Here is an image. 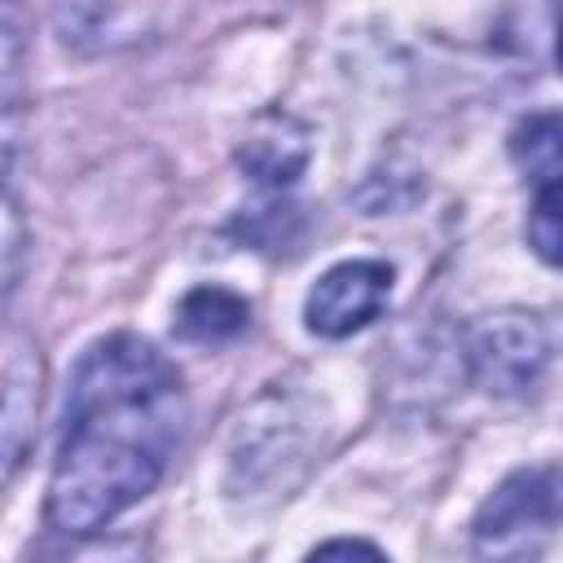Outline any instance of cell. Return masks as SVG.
<instances>
[{"mask_svg": "<svg viewBox=\"0 0 563 563\" xmlns=\"http://www.w3.org/2000/svg\"><path fill=\"white\" fill-rule=\"evenodd\" d=\"M528 242L545 264L563 268V180L537 189V202L528 211Z\"/></svg>", "mask_w": 563, "mask_h": 563, "instance_id": "9", "label": "cell"}, {"mask_svg": "<svg viewBox=\"0 0 563 563\" xmlns=\"http://www.w3.org/2000/svg\"><path fill=\"white\" fill-rule=\"evenodd\" d=\"M563 519V479L545 466H523L506 475L471 523V545L479 563H541L554 528Z\"/></svg>", "mask_w": 563, "mask_h": 563, "instance_id": "2", "label": "cell"}, {"mask_svg": "<svg viewBox=\"0 0 563 563\" xmlns=\"http://www.w3.org/2000/svg\"><path fill=\"white\" fill-rule=\"evenodd\" d=\"M559 352V325L545 312L501 308L471 325L466 361L484 391L493 396H523L532 391Z\"/></svg>", "mask_w": 563, "mask_h": 563, "instance_id": "3", "label": "cell"}, {"mask_svg": "<svg viewBox=\"0 0 563 563\" xmlns=\"http://www.w3.org/2000/svg\"><path fill=\"white\" fill-rule=\"evenodd\" d=\"M308 154H312L308 128L295 114H286V110H264L246 128V141L238 150V163L260 185L282 189V185H295L299 180V172L308 167Z\"/></svg>", "mask_w": 563, "mask_h": 563, "instance_id": "5", "label": "cell"}, {"mask_svg": "<svg viewBox=\"0 0 563 563\" xmlns=\"http://www.w3.org/2000/svg\"><path fill=\"white\" fill-rule=\"evenodd\" d=\"M510 158L537 185H559L563 180V110H537L519 119L510 132Z\"/></svg>", "mask_w": 563, "mask_h": 563, "instance_id": "8", "label": "cell"}, {"mask_svg": "<svg viewBox=\"0 0 563 563\" xmlns=\"http://www.w3.org/2000/svg\"><path fill=\"white\" fill-rule=\"evenodd\" d=\"M185 387L176 365L136 334H110L75 365L57 462L48 479V519L62 532H97L136 506L163 479L180 431Z\"/></svg>", "mask_w": 563, "mask_h": 563, "instance_id": "1", "label": "cell"}, {"mask_svg": "<svg viewBox=\"0 0 563 563\" xmlns=\"http://www.w3.org/2000/svg\"><path fill=\"white\" fill-rule=\"evenodd\" d=\"M391 299V268L383 260H343L317 277L303 303V321L321 339H347L365 330Z\"/></svg>", "mask_w": 563, "mask_h": 563, "instance_id": "4", "label": "cell"}, {"mask_svg": "<svg viewBox=\"0 0 563 563\" xmlns=\"http://www.w3.org/2000/svg\"><path fill=\"white\" fill-rule=\"evenodd\" d=\"M40 356L26 343V334L9 330V352H4V475H18V462L31 440L35 405H40Z\"/></svg>", "mask_w": 563, "mask_h": 563, "instance_id": "6", "label": "cell"}, {"mask_svg": "<svg viewBox=\"0 0 563 563\" xmlns=\"http://www.w3.org/2000/svg\"><path fill=\"white\" fill-rule=\"evenodd\" d=\"M4 260H9V268H4V286L13 290L18 286V251H22V233H18V202L9 198L4 202Z\"/></svg>", "mask_w": 563, "mask_h": 563, "instance_id": "11", "label": "cell"}, {"mask_svg": "<svg viewBox=\"0 0 563 563\" xmlns=\"http://www.w3.org/2000/svg\"><path fill=\"white\" fill-rule=\"evenodd\" d=\"M246 321H251V308H246V299L242 295H233V290H224V286H198V290H189L180 303H176V321H172V330H176V339H185V343H229V339H238L242 330H246Z\"/></svg>", "mask_w": 563, "mask_h": 563, "instance_id": "7", "label": "cell"}, {"mask_svg": "<svg viewBox=\"0 0 563 563\" xmlns=\"http://www.w3.org/2000/svg\"><path fill=\"white\" fill-rule=\"evenodd\" d=\"M554 57H559V66H563V26H559V44H554Z\"/></svg>", "mask_w": 563, "mask_h": 563, "instance_id": "12", "label": "cell"}, {"mask_svg": "<svg viewBox=\"0 0 563 563\" xmlns=\"http://www.w3.org/2000/svg\"><path fill=\"white\" fill-rule=\"evenodd\" d=\"M303 563H387L369 541H352V537H339V541H325L317 545Z\"/></svg>", "mask_w": 563, "mask_h": 563, "instance_id": "10", "label": "cell"}]
</instances>
